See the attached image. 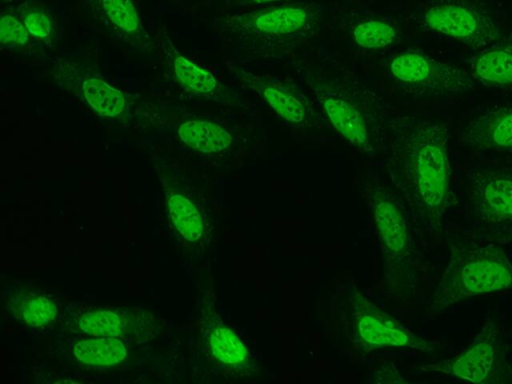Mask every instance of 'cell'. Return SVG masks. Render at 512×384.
Masks as SVG:
<instances>
[{
	"instance_id": "cell-1",
	"label": "cell",
	"mask_w": 512,
	"mask_h": 384,
	"mask_svg": "<svg viewBox=\"0 0 512 384\" xmlns=\"http://www.w3.org/2000/svg\"><path fill=\"white\" fill-rule=\"evenodd\" d=\"M451 127L421 113L390 116L384 153L389 176L423 230L438 240L451 203Z\"/></svg>"
},
{
	"instance_id": "cell-2",
	"label": "cell",
	"mask_w": 512,
	"mask_h": 384,
	"mask_svg": "<svg viewBox=\"0 0 512 384\" xmlns=\"http://www.w3.org/2000/svg\"><path fill=\"white\" fill-rule=\"evenodd\" d=\"M296 73L328 126L366 156L384 155L390 116L378 89L328 56L299 61Z\"/></svg>"
},
{
	"instance_id": "cell-3",
	"label": "cell",
	"mask_w": 512,
	"mask_h": 384,
	"mask_svg": "<svg viewBox=\"0 0 512 384\" xmlns=\"http://www.w3.org/2000/svg\"><path fill=\"white\" fill-rule=\"evenodd\" d=\"M326 12L316 1L266 5L231 14L221 27L245 63L277 60L312 37Z\"/></svg>"
},
{
	"instance_id": "cell-4",
	"label": "cell",
	"mask_w": 512,
	"mask_h": 384,
	"mask_svg": "<svg viewBox=\"0 0 512 384\" xmlns=\"http://www.w3.org/2000/svg\"><path fill=\"white\" fill-rule=\"evenodd\" d=\"M448 262L429 312H442L467 299L512 290V262L500 244L469 233L451 235Z\"/></svg>"
},
{
	"instance_id": "cell-5",
	"label": "cell",
	"mask_w": 512,
	"mask_h": 384,
	"mask_svg": "<svg viewBox=\"0 0 512 384\" xmlns=\"http://www.w3.org/2000/svg\"><path fill=\"white\" fill-rule=\"evenodd\" d=\"M419 370L467 382L512 383L511 328L495 318H487L461 352L449 359L422 365Z\"/></svg>"
},
{
	"instance_id": "cell-6",
	"label": "cell",
	"mask_w": 512,
	"mask_h": 384,
	"mask_svg": "<svg viewBox=\"0 0 512 384\" xmlns=\"http://www.w3.org/2000/svg\"><path fill=\"white\" fill-rule=\"evenodd\" d=\"M464 183L476 229L500 245L512 243V167H472Z\"/></svg>"
},
{
	"instance_id": "cell-7",
	"label": "cell",
	"mask_w": 512,
	"mask_h": 384,
	"mask_svg": "<svg viewBox=\"0 0 512 384\" xmlns=\"http://www.w3.org/2000/svg\"><path fill=\"white\" fill-rule=\"evenodd\" d=\"M242 87L254 93L281 121L301 133L328 126L318 104L296 81L236 66L231 70Z\"/></svg>"
},
{
	"instance_id": "cell-8",
	"label": "cell",
	"mask_w": 512,
	"mask_h": 384,
	"mask_svg": "<svg viewBox=\"0 0 512 384\" xmlns=\"http://www.w3.org/2000/svg\"><path fill=\"white\" fill-rule=\"evenodd\" d=\"M387 70L398 87L421 99L463 94L476 86L471 74L418 49L394 55Z\"/></svg>"
},
{
	"instance_id": "cell-9",
	"label": "cell",
	"mask_w": 512,
	"mask_h": 384,
	"mask_svg": "<svg viewBox=\"0 0 512 384\" xmlns=\"http://www.w3.org/2000/svg\"><path fill=\"white\" fill-rule=\"evenodd\" d=\"M66 330L91 337L125 340L147 339L160 329V319L142 307H114L84 302L70 303L64 312Z\"/></svg>"
},
{
	"instance_id": "cell-10",
	"label": "cell",
	"mask_w": 512,
	"mask_h": 384,
	"mask_svg": "<svg viewBox=\"0 0 512 384\" xmlns=\"http://www.w3.org/2000/svg\"><path fill=\"white\" fill-rule=\"evenodd\" d=\"M424 29L482 49L500 38V27L484 8L468 0H431L417 13Z\"/></svg>"
},
{
	"instance_id": "cell-11",
	"label": "cell",
	"mask_w": 512,
	"mask_h": 384,
	"mask_svg": "<svg viewBox=\"0 0 512 384\" xmlns=\"http://www.w3.org/2000/svg\"><path fill=\"white\" fill-rule=\"evenodd\" d=\"M48 75L58 87L75 95L99 117L118 123L127 119L129 107L125 95L92 73L85 63L59 58L51 63Z\"/></svg>"
},
{
	"instance_id": "cell-12",
	"label": "cell",
	"mask_w": 512,
	"mask_h": 384,
	"mask_svg": "<svg viewBox=\"0 0 512 384\" xmlns=\"http://www.w3.org/2000/svg\"><path fill=\"white\" fill-rule=\"evenodd\" d=\"M349 298L356 335L370 348L408 347L428 352L437 346L438 343L410 331L357 289L351 290Z\"/></svg>"
},
{
	"instance_id": "cell-13",
	"label": "cell",
	"mask_w": 512,
	"mask_h": 384,
	"mask_svg": "<svg viewBox=\"0 0 512 384\" xmlns=\"http://www.w3.org/2000/svg\"><path fill=\"white\" fill-rule=\"evenodd\" d=\"M198 314L203 343L212 358L235 376H254V359L244 343L218 314L210 296L203 297Z\"/></svg>"
},
{
	"instance_id": "cell-14",
	"label": "cell",
	"mask_w": 512,
	"mask_h": 384,
	"mask_svg": "<svg viewBox=\"0 0 512 384\" xmlns=\"http://www.w3.org/2000/svg\"><path fill=\"white\" fill-rule=\"evenodd\" d=\"M366 193L374 221L388 255L402 269L413 267V248L405 212L396 195L379 181H371Z\"/></svg>"
},
{
	"instance_id": "cell-15",
	"label": "cell",
	"mask_w": 512,
	"mask_h": 384,
	"mask_svg": "<svg viewBox=\"0 0 512 384\" xmlns=\"http://www.w3.org/2000/svg\"><path fill=\"white\" fill-rule=\"evenodd\" d=\"M82 3L107 32L136 49L151 50L152 40L131 0H82Z\"/></svg>"
},
{
	"instance_id": "cell-16",
	"label": "cell",
	"mask_w": 512,
	"mask_h": 384,
	"mask_svg": "<svg viewBox=\"0 0 512 384\" xmlns=\"http://www.w3.org/2000/svg\"><path fill=\"white\" fill-rule=\"evenodd\" d=\"M169 54L173 73L184 89L221 105L253 110L251 102L242 92L223 84L212 73L194 64L173 47Z\"/></svg>"
},
{
	"instance_id": "cell-17",
	"label": "cell",
	"mask_w": 512,
	"mask_h": 384,
	"mask_svg": "<svg viewBox=\"0 0 512 384\" xmlns=\"http://www.w3.org/2000/svg\"><path fill=\"white\" fill-rule=\"evenodd\" d=\"M460 142L478 151L512 150V105L492 107L475 117L461 131Z\"/></svg>"
},
{
	"instance_id": "cell-18",
	"label": "cell",
	"mask_w": 512,
	"mask_h": 384,
	"mask_svg": "<svg viewBox=\"0 0 512 384\" xmlns=\"http://www.w3.org/2000/svg\"><path fill=\"white\" fill-rule=\"evenodd\" d=\"M471 76L489 87L512 89V29L469 61Z\"/></svg>"
},
{
	"instance_id": "cell-19",
	"label": "cell",
	"mask_w": 512,
	"mask_h": 384,
	"mask_svg": "<svg viewBox=\"0 0 512 384\" xmlns=\"http://www.w3.org/2000/svg\"><path fill=\"white\" fill-rule=\"evenodd\" d=\"M348 31L358 47L369 51L386 50L400 39L401 34L393 18L375 12L351 16Z\"/></svg>"
},
{
	"instance_id": "cell-20",
	"label": "cell",
	"mask_w": 512,
	"mask_h": 384,
	"mask_svg": "<svg viewBox=\"0 0 512 384\" xmlns=\"http://www.w3.org/2000/svg\"><path fill=\"white\" fill-rule=\"evenodd\" d=\"M179 138L189 148L205 154H221L241 144L242 135L211 120H188L177 130Z\"/></svg>"
},
{
	"instance_id": "cell-21",
	"label": "cell",
	"mask_w": 512,
	"mask_h": 384,
	"mask_svg": "<svg viewBox=\"0 0 512 384\" xmlns=\"http://www.w3.org/2000/svg\"><path fill=\"white\" fill-rule=\"evenodd\" d=\"M8 311L12 319L39 328L57 319L60 306L56 298L45 292L22 289L9 294Z\"/></svg>"
},
{
	"instance_id": "cell-22",
	"label": "cell",
	"mask_w": 512,
	"mask_h": 384,
	"mask_svg": "<svg viewBox=\"0 0 512 384\" xmlns=\"http://www.w3.org/2000/svg\"><path fill=\"white\" fill-rule=\"evenodd\" d=\"M165 206L181 237L191 245L199 244L206 232V222L195 202L182 190L165 183Z\"/></svg>"
},
{
	"instance_id": "cell-23",
	"label": "cell",
	"mask_w": 512,
	"mask_h": 384,
	"mask_svg": "<svg viewBox=\"0 0 512 384\" xmlns=\"http://www.w3.org/2000/svg\"><path fill=\"white\" fill-rule=\"evenodd\" d=\"M129 340L114 337H92L76 341L71 356L87 368L111 367L122 363L129 354Z\"/></svg>"
},
{
	"instance_id": "cell-24",
	"label": "cell",
	"mask_w": 512,
	"mask_h": 384,
	"mask_svg": "<svg viewBox=\"0 0 512 384\" xmlns=\"http://www.w3.org/2000/svg\"><path fill=\"white\" fill-rule=\"evenodd\" d=\"M19 20L29 34L36 39L48 40L53 33V18L47 9L39 5H22L19 8Z\"/></svg>"
},
{
	"instance_id": "cell-25",
	"label": "cell",
	"mask_w": 512,
	"mask_h": 384,
	"mask_svg": "<svg viewBox=\"0 0 512 384\" xmlns=\"http://www.w3.org/2000/svg\"><path fill=\"white\" fill-rule=\"evenodd\" d=\"M29 32L23 23L10 14H2L0 42L2 47L25 46L29 42Z\"/></svg>"
},
{
	"instance_id": "cell-26",
	"label": "cell",
	"mask_w": 512,
	"mask_h": 384,
	"mask_svg": "<svg viewBox=\"0 0 512 384\" xmlns=\"http://www.w3.org/2000/svg\"><path fill=\"white\" fill-rule=\"evenodd\" d=\"M289 0H227V4L232 7H260L266 5L282 4Z\"/></svg>"
},
{
	"instance_id": "cell-27",
	"label": "cell",
	"mask_w": 512,
	"mask_h": 384,
	"mask_svg": "<svg viewBox=\"0 0 512 384\" xmlns=\"http://www.w3.org/2000/svg\"><path fill=\"white\" fill-rule=\"evenodd\" d=\"M2 1H5V0H2Z\"/></svg>"
}]
</instances>
